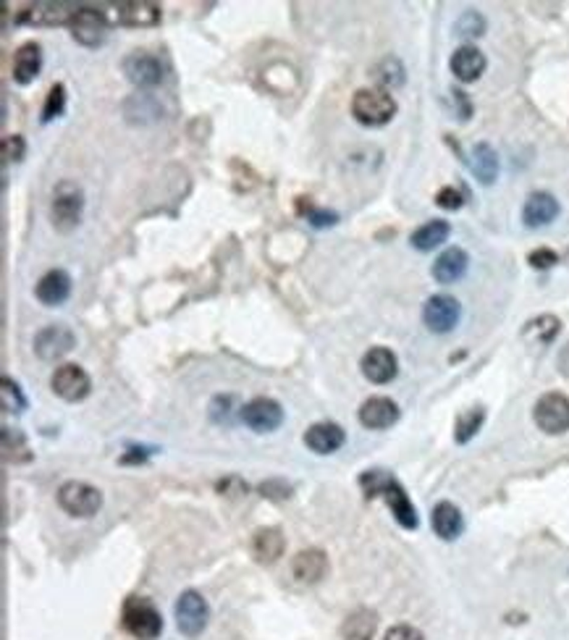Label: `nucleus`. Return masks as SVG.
<instances>
[{
    "label": "nucleus",
    "mask_w": 569,
    "mask_h": 640,
    "mask_svg": "<svg viewBox=\"0 0 569 640\" xmlns=\"http://www.w3.org/2000/svg\"><path fill=\"white\" fill-rule=\"evenodd\" d=\"M76 344L74 331L63 323H53V325H45L37 336H34V352L40 360H61L63 354H69Z\"/></svg>",
    "instance_id": "8"
},
{
    "label": "nucleus",
    "mask_w": 569,
    "mask_h": 640,
    "mask_svg": "<svg viewBox=\"0 0 569 640\" xmlns=\"http://www.w3.org/2000/svg\"><path fill=\"white\" fill-rule=\"evenodd\" d=\"M72 29V37H74L79 45L84 48H98L105 40V32H108V19L102 11L95 8H79L74 14V19L69 22Z\"/></svg>",
    "instance_id": "10"
},
{
    "label": "nucleus",
    "mask_w": 569,
    "mask_h": 640,
    "mask_svg": "<svg viewBox=\"0 0 569 640\" xmlns=\"http://www.w3.org/2000/svg\"><path fill=\"white\" fill-rule=\"evenodd\" d=\"M559 216V199L548 192H533L530 198L525 199V208H522V221L530 228H538V226H548Z\"/></svg>",
    "instance_id": "20"
},
{
    "label": "nucleus",
    "mask_w": 569,
    "mask_h": 640,
    "mask_svg": "<svg viewBox=\"0 0 569 640\" xmlns=\"http://www.w3.org/2000/svg\"><path fill=\"white\" fill-rule=\"evenodd\" d=\"M383 640H425V638H422L420 630H418V627H412V625H394V627L383 635Z\"/></svg>",
    "instance_id": "40"
},
{
    "label": "nucleus",
    "mask_w": 569,
    "mask_h": 640,
    "mask_svg": "<svg viewBox=\"0 0 569 640\" xmlns=\"http://www.w3.org/2000/svg\"><path fill=\"white\" fill-rule=\"evenodd\" d=\"M124 74L137 87H158L163 82V63L149 53H131L124 58Z\"/></svg>",
    "instance_id": "14"
},
{
    "label": "nucleus",
    "mask_w": 569,
    "mask_h": 640,
    "mask_svg": "<svg viewBox=\"0 0 569 640\" xmlns=\"http://www.w3.org/2000/svg\"><path fill=\"white\" fill-rule=\"evenodd\" d=\"M483 29H486V22H483V16L475 14V11H468V14L457 22V34H462V37H477V34H483Z\"/></svg>",
    "instance_id": "35"
},
{
    "label": "nucleus",
    "mask_w": 569,
    "mask_h": 640,
    "mask_svg": "<svg viewBox=\"0 0 569 640\" xmlns=\"http://www.w3.org/2000/svg\"><path fill=\"white\" fill-rule=\"evenodd\" d=\"M82 208H84V195L76 187L74 181H61L53 192L50 202V218L58 231H72L79 226L82 218Z\"/></svg>",
    "instance_id": "4"
},
{
    "label": "nucleus",
    "mask_w": 569,
    "mask_h": 640,
    "mask_svg": "<svg viewBox=\"0 0 569 640\" xmlns=\"http://www.w3.org/2000/svg\"><path fill=\"white\" fill-rule=\"evenodd\" d=\"M121 625H124L126 633L137 640H155L163 633L160 612L149 604L148 598H140V596L126 598L124 612H121Z\"/></svg>",
    "instance_id": "3"
},
{
    "label": "nucleus",
    "mask_w": 569,
    "mask_h": 640,
    "mask_svg": "<svg viewBox=\"0 0 569 640\" xmlns=\"http://www.w3.org/2000/svg\"><path fill=\"white\" fill-rule=\"evenodd\" d=\"M328 569V557L321 548H302L292 559V575L299 583H318Z\"/></svg>",
    "instance_id": "23"
},
{
    "label": "nucleus",
    "mask_w": 569,
    "mask_h": 640,
    "mask_svg": "<svg viewBox=\"0 0 569 640\" xmlns=\"http://www.w3.org/2000/svg\"><path fill=\"white\" fill-rule=\"evenodd\" d=\"M436 205L444 208V210H459V208L465 205V195H462L457 187H444V189H439V195H436Z\"/></svg>",
    "instance_id": "36"
},
{
    "label": "nucleus",
    "mask_w": 569,
    "mask_h": 640,
    "mask_svg": "<svg viewBox=\"0 0 569 640\" xmlns=\"http://www.w3.org/2000/svg\"><path fill=\"white\" fill-rule=\"evenodd\" d=\"M76 11H79V5H72V3H34V5H26V11H22V16L16 22L34 26L69 24Z\"/></svg>",
    "instance_id": "15"
},
{
    "label": "nucleus",
    "mask_w": 569,
    "mask_h": 640,
    "mask_svg": "<svg viewBox=\"0 0 569 640\" xmlns=\"http://www.w3.org/2000/svg\"><path fill=\"white\" fill-rule=\"evenodd\" d=\"M63 105H66V87L58 82L53 84L48 92V100H45V108H43V121H53L63 113Z\"/></svg>",
    "instance_id": "33"
},
{
    "label": "nucleus",
    "mask_w": 569,
    "mask_h": 640,
    "mask_svg": "<svg viewBox=\"0 0 569 640\" xmlns=\"http://www.w3.org/2000/svg\"><path fill=\"white\" fill-rule=\"evenodd\" d=\"M344 441H347V433L336 422H315L304 433L307 449H313L315 454H333L344 446Z\"/></svg>",
    "instance_id": "18"
},
{
    "label": "nucleus",
    "mask_w": 569,
    "mask_h": 640,
    "mask_svg": "<svg viewBox=\"0 0 569 640\" xmlns=\"http://www.w3.org/2000/svg\"><path fill=\"white\" fill-rule=\"evenodd\" d=\"M11 399L16 402V407H19V412L24 410V396H22V392H19V386L11 381V378H3V407L8 410L11 407Z\"/></svg>",
    "instance_id": "39"
},
{
    "label": "nucleus",
    "mask_w": 569,
    "mask_h": 640,
    "mask_svg": "<svg viewBox=\"0 0 569 640\" xmlns=\"http://www.w3.org/2000/svg\"><path fill=\"white\" fill-rule=\"evenodd\" d=\"M242 420L255 433H271L284 422V410L271 396H257L242 407Z\"/></svg>",
    "instance_id": "11"
},
{
    "label": "nucleus",
    "mask_w": 569,
    "mask_h": 640,
    "mask_svg": "<svg viewBox=\"0 0 569 640\" xmlns=\"http://www.w3.org/2000/svg\"><path fill=\"white\" fill-rule=\"evenodd\" d=\"M559 318H554V315H541V318L530 320L527 323V328H525V336L527 339H533L535 336V342L538 344H548V342H554V336L559 334Z\"/></svg>",
    "instance_id": "31"
},
{
    "label": "nucleus",
    "mask_w": 569,
    "mask_h": 640,
    "mask_svg": "<svg viewBox=\"0 0 569 640\" xmlns=\"http://www.w3.org/2000/svg\"><path fill=\"white\" fill-rule=\"evenodd\" d=\"M24 152L26 145L22 134H8V137H3V158H5V163H19V160L24 158Z\"/></svg>",
    "instance_id": "34"
},
{
    "label": "nucleus",
    "mask_w": 569,
    "mask_h": 640,
    "mask_svg": "<svg viewBox=\"0 0 569 640\" xmlns=\"http://www.w3.org/2000/svg\"><path fill=\"white\" fill-rule=\"evenodd\" d=\"M448 66H451V74L457 76L459 82H468V84H470V82L483 76L488 61H486V55L475 48V45H462V48L454 50Z\"/></svg>",
    "instance_id": "19"
},
{
    "label": "nucleus",
    "mask_w": 569,
    "mask_h": 640,
    "mask_svg": "<svg viewBox=\"0 0 569 640\" xmlns=\"http://www.w3.org/2000/svg\"><path fill=\"white\" fill-rule=\"evenodd\" d=\"M448 234H451V226L436 218V221L422 223L420 228H415L410 242L420 252H430V249H436L439 245H444L446 239H448Z\"/></svg>",
    "instance_id": "29"
},
{
    "label": "nucleus",
    "mask_w": 569,
    "mask_h": 640,
    "mask_svg": "<svg viewBox=\"0 0 569 640\" xmlns=\"http://www.w3.org/2000/svg\"><path fill=\"white\" fill-rule=\"evenodd\" d=\"M34 295H37V299H40L43 305H48V307H55V305L66 302L69 295H72V278H69V273L61 271V268L48 271L37 281Z\"/></svg>",
    "instance_id": "22"
},
{
    "label": "nucleus",
    "mask_w": 569,
    "mask_h": 640,
    "mask_svg": "<svg viewBox=\"0 0 569 640\" xmlns=\"http://www.w3.org/2000/svg\"><path fill=\"white\" fill-rule=\"evenodd\" d=\"M299 213H302V216H307V221L313 223V226H331V223H336V218H339V216H336V213H331V210H315L310 202H307V208L299 202Z\"/></svg>",
    "instance_id": "37"
},
{
    "label": "nucleus",
    "mask_w": 569,
    "mask_h": 640,
    "mask_svg": "<svg viewBox=\"0 0 569 640\" xmlns=\"http://www.w3.org/2000/svg\"><path fill=\"white\" fill-rule=\"evenodd\" d=\"M375 79L383 84V87H399L401 82H404V66H401V61L399 58H383L381 63H378V69H375Z\"/></svg>",
    "instance_id": "32"
},
{
    "label": "nucleus",
    "mask_w": 569,
    "mask_h": 640,
    "mask_svg": "<svg viewBox=\"0 0 569 640\" xmlns=\"http://www.w3.org/2000/svg\"><path fill=\"white\" fill-rule=\"evenodd\" d=\"M483 420H486V412H483V407H472V410H468V412H462L459 418H457V428H454V439L459 443H468L480 431V425H483Z\"/></svg>",
    "instance_id": "30"
},
{
    "label": "nucleus",
    "mask_w": 569,
    "mask_h": 640,
    "mask_svg": "<svg viewBox=\"0 0 569 640\" xmlns=\"http://www.w3.org/2000/svg\"><path fill=\"white\" fill-rule=\"evenodd\" d=\"M430 525H433V530H436V536H439V538H444V541H454V538L462 533L465 519H462V512H459L451 501H439V504L433 507Z\"/></svg>",
    "instance_id": "25"
},
{
    "label": "nucleus",
    "mask_w": 569,
    "mask_h": 640,
    "mask_svg": "<svg viewBox=\"0 0 569 640\" xmlns=\"http://www.w3.org/2000/svg\"><path fill=\"white\" fill-rule=\"evenodd\" d=\"M108 19L113 24L124 26H155L160 22V5L148 0H129V3L111 5Z\"/></svg>",
    "instance_id": "13"
},
{
    "label": "nucleus",
    "mask_w": 569,
    "mask_h": 640,
    "mask_svg": "<svg viewBox=\"0 0 569 640\" xmlns=\"http://www.w3.org/2000/svg\"><path fill=\"white\" fill-rule=\"evenodd\" d=\"M58 507L72 518H92L102 507V493L84 480H69L58 489Z\"/></svg>",
    "instance_id": "5"
},
{
    "label": "nucleus",
    "mask_w": 569,
    "mask_h": 640,
    "mask_svg": "<svg viewBox=\"0 0 569 640\" xmlns=\"http://www.w3.org/2000/svg\"><path fill=\"white\" fill-rule=\"evenodd\" d=\"M470 169L480 184H494L498 176V155L488 142H477L470 152Z\"/></svg>",
    "instance_id": "27"
},
{
    "label": "nucleus",
    "mask_w": 569,
    "mask_h": 640,
    "mask_svg": "<svg viewBox=\"0 0 569 640\" xmlns=\"http://www.w3.org/2000/svg\"><path fill=\"white\" fill-rule=\"evenodd\" d=\"M284 546H286V541H284L278 528H263L252 538V554L257 557V562L273 565L284 554Z\"/></svg>",
    "instance_id": "26"
},
{
    "label": "nucleus",
    "mask_w": 569,
    "mask_h": 640,
    "mask_svg": "<svg viewBox=\"0 0 569 640\" xmlns=\"http://www.w3.org/2000/svg\"><path fill=\"white\" fill-rule=\"evenodd\" d=\"M360 486H362V491H365L368 499L383 496L386 504H389L391 512H394L396 522H399L401 528H407V530H415V528H418V512H415L410 496L401 489V483H399L396 478H391L389 472H383V470H368V472L360 475Z\"/></svg>",
    "instance_id": "1"
},
{
    "label": "nucleus",
    "mask_w": 569,
    "mask_h": 640,
    "mask_svg": "<svg viewBox=\"0 0 569 640\" xmlns=\"http://www.w3.org/2000/svg\"><path fill=\"white\" fill-rule=\"evenodd\" d=\"M462 307L451 295H433L422 307V320L433 334H448L459 323Z\"/></svg>",
    "instance_id": "9"
},
{
    "label": "nucleus",
    "mask_w": 569,
    "mask_h": 640,
    "mask_svg": "<svg viewBox=\"0 0 569 640\" xmlns=\"http://www.w3.org/2000/svg\"><path fill=\"white\" fill-rule=\"evenodd\" d=\"M174 615L178 633L187 635V638H198L199 633L207 627L210 609H207V601L198 591H184L176 601Z\"/></svg>",
    "instance_id": "6"
},
{
    "label": "nucleus",
    "mask_w": 569,
    "mask_h": 640,
    "mask_svg": "<svg viewBox=\"0 0 569 640\" xmlns=\"http://www.w3.org/2000/svg\"><path fill=\"white\" fill-rule=\"evenodd\" d=\"M533 418H535V425L548 436L564 433V431H569V396L559 394V392H548L535 402Z\"/></svg>",
    "instance_id": "7"
},
{
    "label": "nucleus",
    "mask_w": 569,
    "mask_h": 640,
    "mask_svg": "<svg viewBox=\"0 0 569 640\" xmlns=\"http://www.w3.org/2000/svg\"><path fill=\"white\" fill-rule=\"evenodd\" d=\"M43 69V48L37 43H24L14 55V82L16 84H29L34 82Z\"/></svg>",
    "instance_id": "24"
},
{
    "label": "nucleus",
    "mask_w": 569,
    "mask_h": 640,
    "mask_svg": "<svg viewBox=\"0 0 569 640\" xmlns=\"http://www.w3.org/2000/svg\"><path fill=\"white\" fill-rule=\"evenodd\" d=\"M352 116L362 126H383L396 116V100L389 90L362 87L352 98Z\"/></svg>",
    "instance_id": "2"
},
{
    "label": "nucleus",
    "mask_w": 569,
    "mask_h": 640,
    "mask_svg": "<svg viewBox=\"0 0 569 640\" xmlns=\"http://www.w3.org/2000/svg\"><path fill=\"white\" fill-rule=\"evenodd\" d=\"M468 266H470V257L462 247H448L439 255V260L433 263V278L439 284H454L459 281L465 273H468Z\"/></svg>",
    "instance_id": "21"
},
{
    "label": "nucleus",
    "mask_w": 569,
    "mask_h": 640,
    "mask_svg": "<svg viewBox=\"0 0 569 640\" xmlns=\"http://www.w3.org/2000/svg\"><path fill=\"white\" fill-rule=\"evenodd\" d=\"M527 263L533 266V268H551V266H556L559 263V255L554 252V249H548V247H541V249H533L530 252V257H527Z\"/></svg>",
    "instance_id": "38"
},
{
    "label": "nucleus",
    "mask_w": 569,
    "mask_h": 640,
    "mask_svg": "<svg viewBox=\"0 0 569 640\" xmlns=\"http://www.w3.org/2000/svg\"><path fill=\"white\" fill-rule=\"evenodd\" d=\"M399 420V407L389 396H371L368 402H362L360 407V422L371 431H383L391 428Z\"/></svg>",
    "instance_id": "17"
},
{
    "label": "nucleus",
    "mask_w": 569,
    "mask_h": 640,
    "mask_svg": "<svg viewBox=\"0 0 569 640\" xmlns=\"http://www.w3.org/2000/svg\"><path fill=\"white\" fill-rule=\"evenodd\" d=\"M360 368L365 373V378L371 383H389L394 381L396 373H399V363H396V354L386 346H372L362 354V363Z\"/></svg>",
    "instance_id": "16"
},
{
    "label": "nucleus",
    "mask_w": 569,
    "mask_h": 640,
    "mask_svg": "<svg viewBox=\"0 0 569 640\" xmlns=\"http://www.w3.org/2000/svg\"><path fill=\"white\" fill-rule=\"evenodd\" d=\"M378 630V615L371 609H357L342 625V640H372Z\"/></svg>",
    "instance_id": "28"
},
{
    "label": "nucleus",
    "mask_w": 569,
    "mask_h": 640,
    "mask_svg": "<svg viewBox=\"0 0 569 640\" xmlns=\"http://www.w3.org/2000/svg\"><path fill=\"white\" fill-rule=\"evenodd\" d=\"M50 386H53V392L61 396L63 402H82L84 396L90 394L92 381H90V375L79 365L69 363V365L55 368L53 378H50Z\"/></svg>",
    "instance_id": "12"
}]
</instances>
